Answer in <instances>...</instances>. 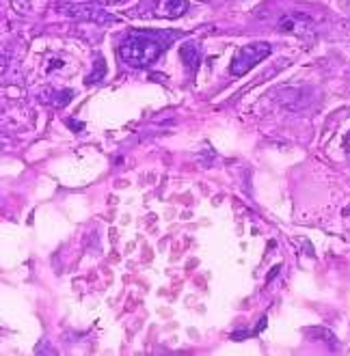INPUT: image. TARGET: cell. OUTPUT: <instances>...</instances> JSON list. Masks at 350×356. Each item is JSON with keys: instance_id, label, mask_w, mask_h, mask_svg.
<instances>
[{"instance_id": "obj_1", "label": "cell", "mask_w": 350, "mask_h": 356, "mask_svg": "<svg viewBox=\"0 0 350 356\" xmlns=\"http://www.w3.org/2000/svg\"><path fill=\"white\" fill-rule=\"evenodd\" d=\"M162 44L154 33H132L119 46V56L130 67H145L162 54Z\"/></svg>"}, {"instance_id": "obj_2", "label": "cell", "mask_w": 350, "mask_h": 356, "mask_svg": "<svg viewBox=\"0 0 350 356\" xmlns=\"http://www.w3.org/2000/svg\"><path fill=\"white\" fill-rule=\"evenodd\" d=\"M269 54H271V46L266 44V41H257V44H249L244 48H238L234 58H232V74L244 76L246 72L253 70L257 63H262Z\"/></svg>"}, {"instance_id": "obj_3", "label": "cell", "mask_w": 350, "mask_h": 356, "mask_svg": "<svg viewBox=\"0 0 350 356\" xmlns=\"http://www.w3.org/2000/svg\"><path fill=\"white\" fill-rule=\"evenodd\" d=\"M314 29L312 17H307L305 13H287L279 19V31L281 33H290V35H310Z\"/></svg>"}, {"instance_id": "obj_4", "label": "cell", "mask_w": 350, "mask_h": 356, "mask_svg": "<svg viewBox=\"0 0 350 356\" xmlns=\"http://www.w3.org/2000/svg\"><path fill=\"white\" fill-rule=\"evenodd\" d=\"M186 11H189V0H158L156 5V15L167 19L180 17Z\"/></svg>"}, {"instance_id": "obj_5", "label": "cell", "mask_w": 350, "mask_h": 356, "mask_svg": "<svg viewBox=\"0 0 350 356\" xmlns=\"http://www.w3.org/2000/svg\"><path fill=\"white\" fill-rule=\"evenodd\" d=\"M180 58L184 60V65H186L191 72L193 70H197V65H199V50H197V46H193V44H186V46H182L180 48Z\"/></svg>"}, {"instance_id": "obj_6", "label": "cell", "mask_w": 350, "mask_h": 356, "mask_svg": "<svg viewBox=\"0 0 350 356\" xmlns=\"http://www.w3.org/2000/svg\"><path fill=\"white\" fill-rule=\"evenodd\" d=\"M104 74H106V63H104V58H97V63H95V74H91L87 78V82H89V85H93V82H100L102 78H104Z\"/></svg>"}, {"instance_id": "obj_7", "label": "cell", "mask_w": 350, "mask_h": 356, "mask_svg": "<svg viewBox=\"0 0 350 356\" xmlns=\"http://www.w3.org/2000/svg\"><path fill=\"white\" fill-rule=\"evenodd\" d=\"M344 147L350 152V132H348V134H346V138H344Z\"/></svg>"}]
</instances>
